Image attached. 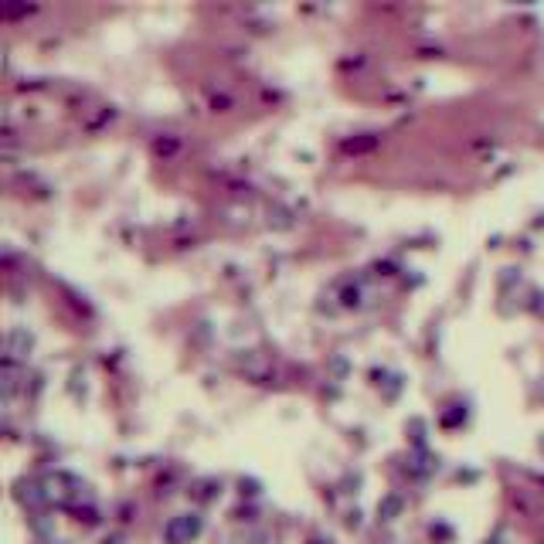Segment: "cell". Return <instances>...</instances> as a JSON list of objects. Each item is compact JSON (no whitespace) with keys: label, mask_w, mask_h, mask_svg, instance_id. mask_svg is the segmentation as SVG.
Listing matches in <instances>:
<instances>
[]
</instances>
